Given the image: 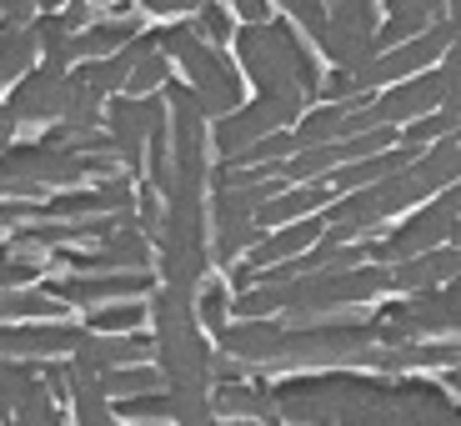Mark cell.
<instances>
[{
    "mask_svg": "<svg viewBox=\"0 0 461 426\" xmlns=\"http://www.w3.org/2000/svg\"><path fill=\"white\" fill-rule=\"evenodd\" d=\"M11 136H15V121H11V111H5V105H0V150L11 146Z\"/></svg>",
    "mask_w": 461,
    "mask_h": 426,
    "instance_id": "obj_36",
    "label": "cell"
},
{
    "mask_svg": "<svg viewBox=\"0 0 461 426\" xmlns=\"http://www.w3.org/2000/svg\"><path fill=\"white\" fill-rule=\"evenodd\" d=\"M131 66H136V56L131 50H115V56H101V60H81V66L70 70L81 86H91L95 95H115V91H126V76H131Z\"/></svg>",
    "mask_w": 461,
    "mask_h": 426,
    "instance_id": "obj_18",
    "label": "cell"
},
{
    "mask_svg": "<svg viewBox=\"0 0 461 426\" xmlns=\"http://www.w3.org/2000/svg\"><path fill=\"white\" fill-rule=\"evenodd\" d=\"M35 35L31 25H0V81H21L35 70Z\"/></svg>",
    "mask_w": 461,
    "mask_h": 426,
    "instance_id": "obj_19",
    "label": "cell"
},
{
    "mask_svg": "<svg viewBox=\"0 0 461 426\" xmlns=\"http://www.w3.org/2000/svg\"><path fill=\"white\" fill-rule=\"evenodd\" d=\"M115 421H131V426H156V421H171V396L166 392H146V396H126V402H111Z\"/></svg>",
    "mask_w": 461,
    "mask_h": 426,
    "instance_id": "obj_24",
    "label": "cell"
},
{
    "mask_svg": "<svg viewBox=\"0 0 461 426\" xmlns=\"http://www.w3.org/2000/svg\"><path fill=\"white\" fill-rule=\"evenodd\" d=\"M326 21L376 41V0H336V5H326Z\"/></svg>",
    "mask_w": 461,
    "mask_h": 426,
    "instance_id": "obj_26",
    "label": "cell"
},
{
    "mask_svg": "<svg viewBox=\"0 0 461 426\" xmlns=\"http://www.w3.org/2000/svg\"><path fill=\"white\" fill-rule=\"evenodd\" d=\"M156 41H161V56H176L185 66V91H191V101L206 121H226L230 111H241V76L226 66V56L216 46H206L191 31V21L156 31Z\"/></svg>",
    "mask_w": 461,
    "mask_h": 426,
    "instance_id": "obj_2",
    "label": "cell"
},
{
    "mask_svg": "<svg viewBox=\"0 0 461 426\" xmlns=\"http://www.w3.org/2000/svg\"><path fill=\"white\" fill-rule=\"evenodd\" d=\"M296 46H301V41L291 35V25H276V21L246 25V31L236 35L241 66L251 70V81L261 86V95L306 105V95H301V86H296Z\"/></svg>",
    "mask_w": 461,
    "mask_h": 426,
    "instance_id": "obj_4",
    "label": "cell"
},
{
    "mask_svg": "<svg viewBox=\"0 0 461 426\" xmlns=\"http://www.w3.org/2000/svg\"><path fill=\"white\" fill-rule=\"evenodd\" d=\"M321 231H326V221H296V226H286V231H276V236H261V241L251 246V276L256 271H266V266H281V261H291V256H301L306 246H316L321 241Z\"/></svg>",
    "mask_w": 461,
    "mask_h": 426,
    "instance_id": "obj_14",
    "label": "cell"
},
{
    "mask_svg": "<svg viewBox=\"0 0 461 426\" xmlns=\"http://www.w3.org/2000/svg\"><path fill=\"white\" fill-rule=\"evenodd\" d=\"M70 105V76H60V70H46L35 66L31 76H21L11 91V101H5V111H11V121L21 126V121H31V126H41V121H60Z\"/></svg>",
    "mask_w": 461,
    "mask_h": 426,
    "instance_id": "obj_9",
    "label": "cell"
},
{
    "mask_svg": "<svg viewBox=\"0 0 461 426\" xmlns=\"http://www.w3.org/2000/svg\"><path fill=\"white\" fill-rule=\"evenodd\" d=\"M50 301H60V306H111V301H140V291H156V276L150 271H105V276H56L46 281Z\"/></svg>",
    "mask_w": 461,
    "mask_h": 426,
    "instance_id": "obj_7",
    "label": "cell"
},
{
    "mask_svg": "<svg viewBox=\"0 0 461 426\" xmlns=\"http://www.w3.org/2000/svg\"><path fill=\"white\" fill-rule=\"evenodd\" d=\"M456 121H461V115H447V111L421 115V121H411V131H402V140H406L411 150H427V140L437 146L441 136H451V131H456Z\"/></svg>",
    "mask_w": 461,
    "mask_h": 426,
    "instance_id": "obj_29",
    "label": "cell"
},
{
    "mask_svg": "<svg viewBox=\"0 0 461 426\" xmlns=\"http://www.w3.org/2000/svg\"><path fill=\"white\" fill-rule=\"evenodd\" d=\"M437 206H441V211H447V216H451V221H461V181H451V191H447V196H441V201H437Z\"/></svg>",
    "mask_w": 461,
    "mask_h": 426,
    "instance_id": "obj_35",
    "label": "cell"
},
{
    "mask_svg": "<svg viewBox=\"0 0 461 426\" xmlns=\"http://www.w3.org/2000/svg\"><path fill=\"white\" fill-rule=\"evenodd\" d=\"M441 105V76L437 70H427V76H411L406 86H396V91H386L381 101L366 105V121L371 126H396V121H421L427 111H437Z\"/></svg>",
    "mask_w": 461,
    "mask_h": 426,
    "instance_id": "obj_11",
    "label": "cell"
},
{
    "mask_svg": "<svg viewBox=\"0 0 461 426\" xmlns=\"http://www.w3.org/2000/svg\"><path fill=\"white\" fill-rule=\"evenodd\" d=\"M41 276V261L35 256H21L11 241H0V291H21L25 281Z\"/></svg>",
    "mask_w": 461,
    "mask_h": 426,
    "instance_id": "obj_27",
    "label": "cell"
},
{
    "mask_svg": "<svg viewBox=\"0 0 461 426\" xmlns=\"http://www.w3.org/2000/svg\"><path fill=\"white\" fill-rule=\"evenodd\" d=\"M166 81H171V66H166L161 50H150V56H136V66H131V76H126V91L140 101V95H156Z\"/></svg>",
    "mask_w": 461,
    "mask_h": 426,
    "instance_id": "obj_25",
    "label": "cell"
},
{
    "mask_svg": "<svg viewBox=\"0 0 461 426\" xmlns=\"http://www.w3.org/2000/svg\"><path fill=\"white\" fill-rule=\"evenodd\" d=\"M156 261H161L166 286L196 291L201 271H206V201L191 191H176L161 206V231L150 241Z\"/></svg>",
    "mask_w": 461,
    "mask_h": 426,
    "instance_id": "obj_3",
    "label": "cell"
},
{
    "mask_svg": "<svg viewBox=\"0 0 461 426\" xmlns=\"http://www.w3.org/2000/svg\"><path fill=\"white\" fill-rule=\"evenodd\" d=\"M140 35V21H95L86 25L81 35H70V66L76 60H101V56H115V50H126L131 41Z\"/></svg>",
    "mask_w": 461,
    "mask_h": 426,
    "instance_id": "obj_16",
    "label": "cell"
},
{
    "mask_svg": "<svg viewBox=\"0 0 461 426\" xmlns=\"http://www.w3.org/2000/svg\"><path fill=\"white\" fill-rule=\"evenodd\" d=\"M461 271V251H421L411 261H396L392 271V291H437V281L456 276Z\"/></svg>",
    "mask_w": 461,
    "mask_h": 426,
    "instance_id": "obj_15",
    "label": "cell"
},
{
    "mask_svg": "<svg viewBox=\"0 0 461 426\" xmlns=\"http://www.w3.org/2000/svg\"><path fill=\"white\" fill-rule=\"evenodd\" d=\"M201 5H206V0H146V11H150V15H185V11L196 15Z\"/></svg>",
    "mask_w": 461,
    "mask_h": 426,
    "instance_id": "obj_34",
    "label": "cell"
},
{
    "mask_svg": "<svg viewBox=\"0 0 461 426\" xmlns=\"http://www.w3.org/2000/svg\"><path fill=\"white\" fill-rule=\"evenodd\" d=\"M150 351H156L150 336H95V331H86L81 346L70 351V361L95 371V376H105V371H115V367H146Z\"/></svg>",
    "mask_w": 461,
    "mask_h": 426,
    "instance_id": "obj_12",
    "label": "cell"
},
{
    "mask_svg": "<svg viewBox=\"0 0 461 426\" xmlns=\"http://www.w3.org/2000/svg\"><path fill=\"white\" fill-rule=\"evenodd\" d=\"M281 11H291V21L306 25L312 35L326 31V5H321V0H281Z\"/></svg>",
    "mask_w": 461,
    "mask_h": 426,
    "instance_id": "obj_33",
    "label": "cell"
},
{
    "mask_svg": "<svg viewBox=\"0 0 461 426\" xmlns=\"http://www.w3.org/2000/svg\"><path fill=\"white\" fill-rule=\"evenodd\" d=\"M191 31H196L201 41H206V46H221V41L230 35V15H226V5L206 0V5H201V11L191 15Z\"/></svg>",
    "mask_w": 461,
    "mask_h": 426,
    "instance_id": "obj_31",
    "label": "cell"
},
{
    "mask_svg": "<svg viewBox=\"0 0 461 426\" xmlns=\"http://www.w3.org/2000/svg\"><path fill=\"white\" fill-rule=\"evenodd\" d=\"M392 146H396V131H392V126L361 131V136L341 140V166H351V161H366V156H381V150H392Z\"/></svg>",
    "mask_w": 461,
    "mask_h": 426,
    "instance_id": "obj_28",
    "label": "cell"
},
{
    "mask_svg": "<svg viewBox=\"0 0 461 426\" xmlns=\"http://www.w3.org/2000/svg\"><path fill=\"white\" fill-rule=\"evenodd\" d=\"M301 115V101H276V95H256L251 105H241V111H230L226 121H216V150L221 156H241L246 146H256L261 136H271V131L291 126Z\"/></svg>",
    "mask_w": 461,
    "mask_h": 426,
    "instance_id": "obj_6",
    "label": "cell"
},
{
    "mask_svg": "<svg viewBox=\"0 0 461 426\" xmlns=\"http://www.w3.org/2000/svg\"><path fill=\"white\" fill-rule=\"evenodd\" d=\"M115 171V156H76L66 146H5L0 150V196L5 201H35L46 196L50 186H81L86 176Z\"/></svg>",
    "mask_w": 461,
    "mask_h": 426,
    "instance_id": "obj_1",
    "label": "cell"
},
{
    "mask_svg": "<svg viewBox=\"0 0 461 426\" xmlns=\"http://www.w3.org/2000/svg\"><path fill=\"white\" fill-rule=\"evenodd\" d=\"M196 322L206 326L211 336H221V331H226V286H221V281L201 286V296H196Z\"/></svg>",
    "mask_w": 461,
    "mask_h": 426,
    "instance_id": "obj_30",
    "label": "cell"
},
{
    "mask_svg": "<svg viewBox=\"0 0 461 426\" xmlns=\"http://www.w3.org/2000/svg\"><path fill=\"white\" fill-rule=\"evenodd\" d=\"M101 131L111 140L115 161L126 166L131 176L146 166V140L150 131H166V101L161 95H111V105L101 111Z\"/></svg>",
    "mask_w": 461,
    "mask_h": 426,
    "instance_id": "obj_5",
    "label": "cell"
},
{
    "mask_svg": "<svg viewBox=\"0 0 461 426\" xmlns=\"http://www.w3.org/2000/svg\"><path fill=\"white\" fill-rule=\"evenodd\" d=\"M326 201H331V186H321V181L296 186V191H286V196H276V201H266V206L256 211V231L281 226V221H296V216H306V211H321Z\"/></svg>",
    "mask_w": 461,
    "mask_h": 426,
    "instance_id": "obj_17",
    "label": "cell"
},
{
    "mask_svg": "<svg viewBox=\"0 0 461 426\" xmlns=\"http://www.w3.org/2000/svg\"><path fill=\"white\" fill-rule=\"evenodd\" d=\"M146 316H150L146 301H111V306H95L91 312L86 331H95V336H131Z\"/></svg>",
    "mask_w": 461,
    "mask_h": 426,
    "instance_id": "obj_21",
    "label": "cell"
},
{
    "mask_svg": "<svg viewBox=\"0 0 461 426\" xmlns=\"http://www.w3.org/2000/svg\"><path fill=\"white\" fill-rule=\"evenodd\" d=\"M386 25H376V56H386V50L396 46V41H406V35L427 31V25H437L441 15H447V0H386Z\"/></svg>",
    "mask_w": 461,
    "mask_h": 426,
    "instance_id": "obj_13",
    "label": "cell"
},
{
    "mask_svg": "<svg viewBox=\"0 0 461 426\" xmlns=\"http://www.w3.org/2000/svg\"><path fill=\"white\" fill-rule=\"evenodd\" d=\"M101 392L111 396V402H126V396L166 392V381H161V371L146 361V367H115V371H105V376H101Z\"/></svg>",
    "mask_w": 461,
    "mask_h": 426,
    "instance_id": "obj_20",
    "label": "cell"
},
{
    "mask_svg": "<svg viewBox=\"0 0 461 426\" xmlns=\"http://www.w3.org/2000/svg\"><path fill=\"white\" fill-rule=\"evenodd\" d=\"M86 326L70 322H46V326H0V357L5 361H50L70 357L81 346Z\"/></svg>",
    "mask_w": 461,
    "mask_h": 426,
    "instance_id": "obj_10",
    "label": "cell"
},
{
    "mask_svg": "<svg viewBox=\"0 0 461 426\" xmlns=\"http://www.w3.org/2000/svg\"><path fill=\"white\" fill-rule=\"evenodd\" d=\"M60 312H66V306H60V301H50L46 291H0V322H15V316H21V322H60Z\"/></svg>",
    "mask_w": 461,
    "mask_h": 426,
    "instance_id": "obj_22",
    "label": "cell"
},
{
    "mask_svg": "<svg viewBox=\"0 0 461 426\" xmlns=\"http://www.w3.org/2000/svg\"><path fill=\"white\" fill-rule=\"evenodd\" d=\"M437 76H441V111L461 115V50H447V66Z\"/></svg>",
    "mask_w": 461,
    "mask_h": 426,
    "instance_id": "obj_32",
    "label": "cell"
},
{
    "mask_svg": "<svg viewBox=\"0 0 461 426\" xmlns=\"http://www.w3.org/2000/svg\"><path fill=\"white\" fill-rule=\"evenodd\" d=\"M56 261L76 266V276H105V271H150L156 251L136 226H121L95 251H56Z\"/></svg>",
    "mask_w": 461,
    "mask_h": 426,
    "instance_id": "obj_8",
    "label": "cell"
},
{
    "mask_svg": "<svg viewBox=\"0 0 461 426\" xmlns=\"http://www.w3.org/2000/svg\"><path fill=\"white\" fill-rule=\"evenodd\" d=\"M321 5H336V0H321Z\"/></svg>",
    "mask_w": 461,
    "mask_h": 426,
    "instance_id": "obj_37",
    "label": "cell"
},
{
    "mask_svg": "<svg viewBox=\"0 0 461 426\" xmlns=\"http://www.w3.org/2000/svg\"><path fill=\"white\" fill-rule=\"evenodd\" d=\"M331 166H341V140H336V146H306V150H296V156H286V161H281V176L312 186L316 176L331 171Z\"/></svg>",
    "mask_w": 461,
    "mask_h": 426,
    "instance_id": "obj_23",
    "label": "cell"
}]
</instances>
